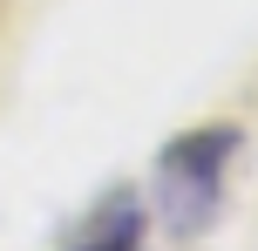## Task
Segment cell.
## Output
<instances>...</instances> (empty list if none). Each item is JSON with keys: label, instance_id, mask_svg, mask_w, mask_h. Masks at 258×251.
<instances>
[{"label": "cell", "instance_id": "1", "mask_svg": "<svg viewBox=\"0 0 258 251\" xmlns=\"http://www.w3.org/2000/svg\"><path fill=\"white\" fill-rule=\"evenodd\" d=\"M231 149H238V129L211 122V129L177 136V143L156 156V170H150V204H156V217H163L170 238H190L197 224H211V217H218Z\"/></svg>", "mask_w": 258, "mask_h": 251}, {"label": "cell", "instance_id": "2", "mask_svg": "<svg viewBox=\"0 0 258 251\" xmlns=\"http://www.w3.org/2000/svg\"><path fill=\"white\" fill-rule=\"evenodd\" d=\"M75 251H143V211H136V197H116L102 211V224H89V238H82Z\"/></svg>", "mask_w": 258, "mask_h": 251}]
</instances>
